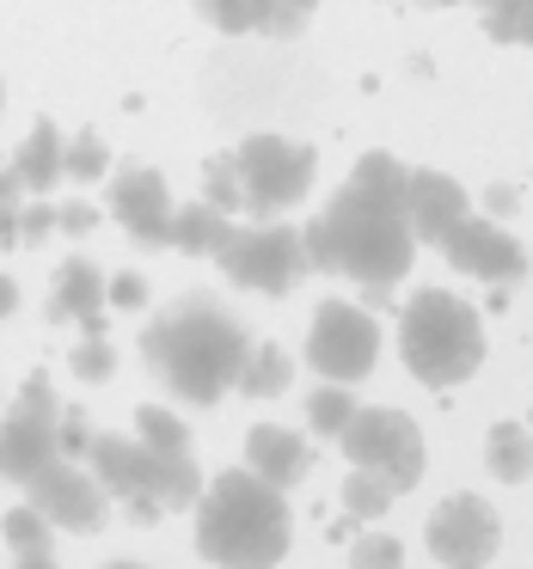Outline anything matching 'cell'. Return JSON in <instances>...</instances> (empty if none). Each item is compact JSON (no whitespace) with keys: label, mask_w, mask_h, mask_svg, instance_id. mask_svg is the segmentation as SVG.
<instances>
[{"label":"cell","mask_w":533,"mask_h":569,"mask_svg":"<svg viewBox=\"0 0 533 569\" xmlns=\"http://www.w3.org/2000/svg\"><path fill=\"white\" fill-rule=\"evenodd\" d=\"M203 202H215V209H227L234 214L239 202V172H234V153H221V160H209V190H203Z\"/></svg>","instance_id":"33"},{"label":"cell","mask_w":533,"mask_h":569,"mask_svg":"<svg viewBox=\"0 0 533 569\" xmlns=\"http://www.w3.org/2000/svg\"><path fill=\"white\" fill-rule=\"evenodd\" d=\"M50 319L80 325V331H105V276H99V263H92V258H68L62 270H56Z\"/></svg>","instance_id":"16"},{"label":"cell","mask_w":533,"mask_h":569,"mask_svg":"<svg viewBox=\"0 0 533 569\" xmlns=\"http://www.w3.org/2000/svg\"><path fill=\"white\" fill-rule=\"evenodd\" d=\"M484 38L533 43V0H484Z\"/></svg>","instance_id":"24"},{"label":"cell","mask_w":533,"mask_h":569,"mask_svg":"<svg viewBox=\"0 0 533 569\" xmlns=\"http://www.w3.org/2000/svg\"><path fill=\"white\" fill-rule=\"evenodd\" d=\"M172 190L154 166H124L111 178V221L124 227L136 246H172Z\"/></svg>","instance_id":"12"},{"label":"cell","mask_w":533,"mask_h":569,"mask_svg":"<svg viewBox=\"0 0 533 569\" xmlns=\"http://www.w3.org/2000/svg\"><path fill=\"white\" fill-rule=\"evenodd\" d=\"M423 539H430V557L442 569H484L496 551H503V520H496V508L484 502V496L460 490L430 515Z\"/></svg>","instance_id":"10"},{"label":"cell","mask_w":533,"mask_h":569,"mask_svg":"<svg viewBox=\"0 0 533 569\" xmlns=\"http://www.w3.org/2000/svg\"><path fill=\"white\" fill-rule=\"evenodd\" d=\"M105 307H117V312H141V307H148V276H136V270L111 276V282H105Z\"/></svg>","instance_id":"35"},{"label":"cell","mask_w":533,"mask_h":569,"mask_svg":"<svg viewBox=\"0 0 533 569\" xmlns=\"http://www.w3.org/2000/svg\"><path fill=\"white\" fill-rule=\"evenodd\" d=\"M484 466L496 471V483H527L533 478V435L521 422H496L484 441Z\"/></svg>","instance_id":"21"},{"label":"cell","mask_w":533,"mask_h":569,"mask_svg":"<svg viewBox=\"0 0 533 569\" xmlns=\"http://www.w3.org/2000/svg\"><path fill=\"white\" fill-rule=\"evenodd\" d=\"M349 410H356V398H349V386H337V380H325L319 392L307 398V422L319 435H332V441H337V429L349 422Z\"/></svg>","instance_id":"28"},{"label":"cell","mask_w":533,"mask_h":569,"mask_svg":"<svg viewBox=\"0 0 533 569\" xmlns=\"http://www.w3.org/2000/svg\"><path fill=\"white\" fill-rule=\"evenodd\" d=\"M234 172H239V197L258 214H276V209H295L313 190L319 160H313V148H300L288 136H251V141H239Z\"/></svg>","instance_id":"7"},{"label":"cell","mask_w":533,"mask_h":569,"mask_svg":"<svg viewBox=\"0 0 533 569\" xmlns=\"http://www.w3.org/2000/svg\"><path fill=\"white\" fill-rule=\"evenodd\" d=\"M141 453H148V447L129 441V435H92L87 459H92V478L105 483V496H136L141 490Z\"/></svg>","instance_id":"19"},{"label":"cell","mask_w":533,"mask_h":569,"mask_svg":"<svg viewBox=\"0 0 533 569\" xmlns=\"http://www.w3.org/2000/svg\"><path fill=\"white\" fill-rule=\"evenodd\" d=\"M62 153H68V136L56 123H38L26 141H19L13 160H7V172L19 178V190H26V197H50L56 178H62Z\"/></svg>","instance_id":"18"},{"label":"cell","mask_w":533,"mask_h":569,"mask_svg":"<svg viewBox=\"0 0 533 569\" xmlns=\"http://www.w3.org/2000/svg\"><path fill=\"white\" fill-rule=\"evenodd\" d=\"M258 7H264V0H197V13L209 19L215 31H227V38L258 31Z\"/></svg>","instance_id":"29"},{"label":"cell","mask_w":533,"mask_h":569,"mask_svg":"<svg viewBox=\"0 0 533 569\" xmlns=\"http://www.w3.org/2000/svg\"><path fill=\"white\" fill-rule=\"evenodd\" d=\"M136 441L148 447H190V422L166 405H141L136 410Z\"/></svg>","instance_id":"26"},{"label":"cell","mask_w":533,"mask_h":569,"mask_svg":"<svg viewBox=\"0 0 533 569\" xmlns=\"http://www.w3.org/2000/svg\"><path fill=\"white\" fill-rule=\"evenodd\" d=\"M68 368H75L87 386H99V380H111V373H117V349L105 343V331H87V343L75 349V361H68Z\"/></svg>","instance_id":"31"},{"label":"cell","mask_w":533,"mask_h":569,"mask_svg":"<svg viewBox=\"0 0 533 569\" xmlns=\"http://www.w3.org/2000/svg\"><path fill=\"white\" fill-rule=\"evenodd\" d=\"M442 251H447V263H454L460 276H478V282H496V288L527 276V251H521V239L503 233L496 221H484V214H466V221L442 239Z\"/></svg>","instance_id":"13"},{"label":"cell","mask_w":533,"mask_h":569,"mask_svg":"<svg viewBox=\"0 0 533 569\" xmlns=\"http://www.w3.org/2000/svg\"><path fill=\"white\" fill-rule=\"evenodd\" d=\"M0 532H7V551H43V545L56 539V527L38 515L31 502L7 508V520H0Z\"/></svg>","instance_id":"27"},{"label":"cell","mask_w":533,"mask_h":569,"mask_svg":"<svg viewBox=\"0 0 533 569\" xmlns=\"http://www.w3.org/2000/svg\"><path fill=\"white\" fill-rule=\"evenodd\" d=\"M300 246H307V270L349 276L362 288H393L411 270V258H417V233L405 221V202L356 184V178L325 202V214L300 233Z\"/></svg>","instance_id":"1"},{"label":"cell","mask_w":533,"mask_h":569,"mask_svg":"<svg viewBox=\"0 0 533 569\" xmlns=\"http://www.w3.org/2000/svg\"><path fill=\"white\" fill-rule=\"evenodd\" d=\"M307 7H295V0H264L258 7V31L264 38H300L307 31Z\"/></svg>","instance_id":"32"},{"label":"cell","mask_w":533,"mask_h":569,"mask_svg":"<svg viewBox=\"0 0 533 569\" xmlns=\"http://www.w3.org/2000/svg\"><path fill=\"white\" fill-rule=\"evenodd\" d=\"M246 466L258 471L264 483H276V490H295V483L313 471V453H307V441H300L295 429L258 422V429L246 435Z\"/></svg>","instance_id":"15"},{"label":"cell","mask_w":533,"mask_h":569,"mask_svg":"<svg viewBox=\"0 0 533 569\" xmlns=\"http://www.w3.org/2000/svg\"><path fill=\"white\" fill-rule=\"evenodd\" d=\"M234 239V214L215 209V202H190V209H172V246L190 251V258H215V251Z\"/></svg>","instance_id":"20"},{"label":"cell","mask_w":533,"mask_h":569,"mask_svg":"<svg viewBox=\"0 0 533 569\" xmlns=\"http://www.w3.org/2000/svg\"><path fill=\"white\" fill-rule=\"evenodd\" d=\"M349 569H405V545L393 532H362L349 545Z\"/></svg>","instance_id":"30"},{"label":"cell","mask_w":533,"mask_h":569,"mask_svg":"<svg viewBox=\"0 0 533 569\" xmlns=\"http://www.w3.org/2000/svg\"><path fill=\"white\" fill-rule=\"evenodd\" d=\"M295 7H307V13H313V7H319V0H295Z\"/></svg>","instance_id":"41"},{"label":"cell","mask_w":533,"mask_h":569,"mask_svg":"<svg viewBox=\"0 0 533 569\" xmlns=\"http://www.w3.org/2000/svg\"><path fill=\"white\" fill-rule=\"evenodd\" d=\"M393 502H398V490L381 478V471L349 466V483H344V508H349V515H356V520H381Z\"/></svg>","instance_id":"23"},{"label":"cell","mask_w":533,"mask_h":569,"mask_svg":"<svg viewBox=\"0 0 533 569\" xmlns=\"http://www.w3.org/2000/svg\"><path fill=\"white\" fill-rule=\"evenodd\" d=\"M435 7H454V0H435Z\"/></svg>","instance_id":"43"},{"label":"cell","mask_w":533,"mask_h":569,"mask_svg":"<svg viewBox=\"0 0 533 569\" xmlns=\"http://www.w3.org/2000/svg\"><path fill=\"white\" fill-rule=\"evenodd\" d=\"M141 356L185 405H221L251 356V337L209 295H185L141 331Z\"/></svg>","instance_id":"2"},{"label":"cell","mask_w":533,"mask_h":569,"mask_svg":"<svg viewBox=\"0 0 533 569\" xmlns=\"http://www.w3.org/2000/svg\"><path fill=\"white\" fill-rule=\"evenodd\" d=\"M374 356H381V325L374 312L349 307V300H325L313 312V331H307V368L325 373L337 386H356L374 373Z\"/></svg>","instance_id":"8"},{"label":"cell","mask_w":533,"mask_h":569,"mask_svg":"<svg viewBox=\"0 0 533 569\" xmlns=\"http://www.w3.org/2000/svg\"><path fill=\"white\" fill-rule=\"evenodd\" d=\"M288 380H295V361H288L276 343H258V349L246 356V368H239L234 386H239L246 398H276V392H288Z\"/></svg>","instance_id":"22"},{"label":"cell","mask_w":533,"mask_h":569,"mask_svg":"<svg viewBox=\"0 0 533 569\" xmlns=\"http://www.w3.org/2000/svg\"><path fill=\"white\" fill-rule=\"evenodd\" d=\"M92 221H99V214H92V202H62V209H56V233H92Z\"/></svg>","instance_id":"37"},{"label":"cell","mask_w":533,"mask_h":569,"mask_svg":"<svg viewBox=\"0 0 533 569\" xmlns=\"http://www.w3.org/2000/svg\"><path fill=\"white\" fill-rule=\"evenodd\" d=\"M398 356H405V368L417 373L423 386L447 392V386L478 373L484 325L460 295H447V288H417L411 307L398 312Z\"/></svg>","instance_id":"4"},{"label":"cell","mask_w":533,"mask_h":569,"mask_svg":"<svg viewBox=\"0 0 533 569\" xmlns=\"http://www.w3.org/2000/svg\"><path fill=\"white\" fill-rule=\"evenodd\" d=\"M466 214H472V197H466L460 178L435 172V166H417V172L405 178V221H411V233H417V246H442Z\"/></svg>","instance_id":"14"},{"label":"cell","mask_w":533,"mask_h":569,"mask_svg":"<svg viewBox=\"0 0 533 569\" xmlns=\"http://www.w3.org/2000/svg\"><path fill=\"white\" fill-rule=\"evenodd\" d=\"M0 117H7V87H0Z\"/></svg>","instance_id":"42"},{"label":"cell","mask_w":533,"mask_h":569,"mask_svg":"<svg viewBox=\"0 0 533 569\" xmlns=\"http://www.w3.org/2000/svg\"><path fill=\"white\" fill-rule=\"evenodd\" d=\"M19 209H26V190L0 166V246H19Z\"/></svg>","instance_id":"34"},{"label":"cell","mask_w":533,"mask_h":569,"mask_svg":"<svg viewBox=\"0 0 533 569\" xmlns=\"http://www.w3.org/2000/svg\"><path fill=\"white\" fill-rule=\"evenodd\" d=\"M56 429H62V410H56L50 373H31L19 386V398L7 405V429H0V478L26 483L31 471H43L62 447H56Z\"/></svg>","instance_id":"9"},{"label":"cell","mask_w":533,"mask_h":569,"mask_svg":"<svg viewBox=\"0 0 533 569\" xmlns=\"http://www.w3.org/2000/svg\"><path fill=\"white\" fill-rule=\"evenodd\" d=\"M43 233H56V209L50 202H26L19 209V239H43Z\"/></svg>","instance_id":"36"},{"label":"cell","mask_w":533,"mask_h":569,"mask_svg":"<svg viewBox=\"0 0 533 569\" xmlns=\"http://www.w3.org/2000/svg\"><path fill=\"white\" fill-rule=\"evenodd\" d=\"M105 166H111V148H105L99 129H80L75 141H68L62 153V178H75V184H92V178H105Z\"/></svg>","instance_id":"25"},{"label":"cell","mask_w":533,"mask_h":569,"mask_svg":"<svg viewBox=\"0 0 533 569\" xmlns=\"http://www.w3.org/2000/svg\"><path fill=\"white\" fill-rule=\"evenodd\" d=\"M295 539V515H288V490L264 483L251 466H234L209 478L197 496V551L215 569H276Z\"/></svg>","instance_id":"3"},{"label":"cell","mask_w":533,"mask_h":569,"mask_svg":"<svg viewBox=\"0 0 533 569\" xmlns=\"http://www.w3.org/2000/svg\"><path fill=\"white\" fill-rule=\"evenodd\" d=\"M136 496H154L160 508H197L203 471H197V459H190V447H148V453H141V490Z\"/></svg>","instance_id":"17"},{"label":"cell","mask_w":533,"mask_h":569,"mask_svg":"<svg viewBox=\"0 0 533 569\" xmlns=\"http://www.w3.org/2000/svg\"><path fill=\"white\" fill-rule=\"evenodd\" d=\"M13 312H19V282L0 270V319H13Z\"/></svg>","instance_id":"39"},{"label":"cell","mask_w":533,"mask_h":569,"mask_svg":"<svg viewBox=\"0 0 533 569\" xmlns=\"http://www.w3.org/2000/svg\"><path fill=\"white\" fill-rule=\"evenodd\" d=\"M105 569H148V563H105Z\"/></svg>","instance_id":"40"},{"label":"cell","mask_w":533,"mask_h":569,"mask_svg":"<svg viewBox=\"0 0 533 569\" xmlns=\"http://www.w3.org/2000/svg\"><path fill=\"white\" fill-rule=\"evenodd\" d=\"M26 502L38 508L50 527H62V532H99L105 520H111L105 483L92 478V471H80L68 453H56L43 471H31V478H26Z\"/></svg>","instance_id":"11"},{"label":"cell","mask_w":533,"mask_h":569,"mask_svg":"<svg viewBox=\"0 0 533 569\" xmlns=\"http://www.w3.org/2000/svg\"><path fill=\"white\" fill-rule=\"evenodd\" d=\"M337 447H344L349 466L362 471H381L393 490H411L423 478V435L405 410H386V405H368V410H349V422L337 429Z\"/></svg>","instance_id":"5"},{"label":"cell","mask_w":533,"mask_h":569,"mask_svg":"<svg viewBox=\"0 0 533 569\" xmlns=\"http://www.w3.org/2000/svg\"><path fill=\"white\" fill-rule=\"evenodd\" d=\"M13 569H56V551L43 545V551H13Z\"/></svg>","instance_id":"38"},{"label":"cell","mask_w":533,"mask_h":569,"mask_svg":"<svg viewBox=\"0 0 533 569\" xmlns=\"http://www.w3.org/2000/svg\"><path fill=\"white\" fill-rule=\"evenodd\" d=\"M215 263L227 270V282L251 288V295H288V288L307 276V246H300V227L264 221V227H234Z\"/></svg>","instance_id":"6"}]
</instances>
